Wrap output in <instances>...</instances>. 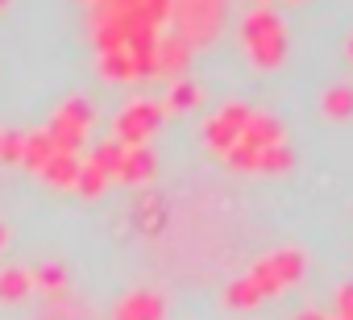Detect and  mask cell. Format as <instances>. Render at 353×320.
Listing matches in <instances>:
<instances>
[{"label":"cell","mask_w":353,"mask_h":320,"mask_svg":"<svg viewBox=\"0 0 353 320\" xmlns=\"http://www.w3.org/2000/svg\"><path fill=\"white\" fill-rule=\"evenodd\" d=\"M241 42H245V50L254 54L258 67H279V63L287 59V34H283V21H279L270 9H258V13L245 17Z\"/></svg>","instance_id":"1"},{"label":"cell","mask_w":353,"mask_h":320,"mask_svg":"<svg viewBox=\"0 0 353 320\" xmlns=\"http://www.w3.org/2000/svg\"><path fill=\"white\" fill-rule=\"evenodd\" d=\"M170 13L183 42H212L225 17V0H170Z\"/></svg>","instance_id":"2"},{"label":"cell","mask_w":353,"mask_h":320,"mask_svg":"<svg viewBox=\"0 0 353 320\" xmlns=\"http://www.w3.org/2000/svg\"><path fill=\"white\" fill-rule=\"evenodd\" d=\"M92 121H96V112H92V104L83 100V96H71L59 112H54V121H50V141H54V150H63V154H75L79 150V141H83V133L92 129Z\"/></svg>","instance_id":"3"},{"label":"cell","mask_w":353,"mask_h":320,"mask_svg":"<svg viewBox=\"0 0 353 320\" xmlns=\"http://www.w3.org/2000/svg\"><path fill=\"white\" fill-rule=\"evenodd\" d=\"M158 121H162V104H154V100H137V104H129V108L117 117L121 146H145V137L154 133Z\"/></svg>","instance_id":"4"},{"label":"cell","mask_w":353,"mask_h":320,"mask_svg":"<svg viewBox=\"0 0 353 320\" xmlns=\"http://www.w3.org/2000/svg\"><path fill=\"white\" fill-rule=\"evenodd\" d=\"M245 121H250V108H245V104H225V112H216V117L208 121V129H204V133H208V146H216V150L237 146Z\"/></svg>","instance_id":"5"},{"label":"cell","mask_w":353,"mask_h":320,"mask_svg":"<svg viewBox=\"0 0 353 320\" xmlns=\"http://www.w3.org/2000/svg\"><path fill=\"white\" fill-rule=\"evenodd\" d=\"M188 54H192V42H183L179 34L158 38L154 42V71L158 75H179L188 67Z\"/></svg>","instance_id":"6"},{"label":"cell","mask_w":353,"mask_h":320,"mask_svg":"<svg viewBox=\"0 0 353 320\" xmlns=\"http://www.w3.org/2000/svg\"><path fill=\"white\" fill-rule=\"evenodd\" d=\"M154 171H158V163H154V154L145 146H125V158H121V167H117L121 183H150Z\"/></svg>","instance_id":"7"},{"label":"cell","mask_w":353,"mask_h":320,"mask_svg":"<svg viewBox=\"0 0 353 320\" xmlns=\"http://www.w3.org/2000/svg\"><path fill=\"white\" fill-rule=\"evenodd\" d=\"M162 312H166V303L154 291H133L117 303L112 320H162Z\"/></svg>","instance_id":"8"},{"label":"cell","mask_w":353,"mask_h":320,"mask_svg":"<svg viewBox=\"0 0 353 320\" xmlns=\"http://www.w3.org/2000/svg\"><path fill=\"white\" fill-rule=\"evenodd\" d=\"M241 141L254 146V150H266V146H279L283 141V125L274 117H262V112H250L245 129H241Z\"/></svg>","instance_id":"9"},{"label":"cell","mask_w":353,"mask_h":320,"mask_svg":"<svg viewBox=\"0 0 353 320\" xmlns=\"http://www.w3.org/2000/svg\"><path fill=\"white\" fill-rule=\"evenodd\" d=\"M79 158L75 154H63V150H54V158H50V163L42 167V175L54 183V188H75V179H79Z\"/></svg>","instance_id":"10"},{"label":"cell","mask_w":353,"mask_h":320,"mask_svg":"<svg viewBox=\"0 0 353 320\" xmlns=\"http://www.w3.org/2000/svg\"><path fill=\"white\" fill-rule=\"evenodd\" d=\"M30 291H34V274H30V270H21V266H5V270H0V299L17 303V299H26Z\"/></svg>","instance_id":"11"},{"label":"cell","mask_w":353,"mask_h":320,"mask_svg":"<svg viewBox=\"0 0 353 320\" xmlns=\"http://www.w3.org/2000/svg\"><path fill=\"white\" fill-rule=\"evenodd\" d=\"M266 262H270V270L279 274V283H283V287H287V283H295V279H303V266H307V258H303L299 250H279V254H270Z\"/></svg>","instance_id":"12"},{"label":"cell","mask_w":353,"mask_h":320,"mask_svg":"<svg viewBox=\"0 0 353 320\" xmlns=\"http://www.w3.org/2000/svg\"><path fill=\"white\" fill-rule=\"evenodd\" d=\"M320 108H324L328 121H349V117H353V88H349V83L328 88L324 100H320Z\"/></svg>","instance_id":"13"},{"label":"cell","mask_w":353,"mask_h":320,"mask_svg":"<svg viewBox=\"0 0 353 320\" xmlns=\"http://www.w3.org/2000/svg\"><path fill=\"white\" fill-rule=\"evenodd\" d=\"M50 158H54V141H50V133H46V129H42V133H30V137H26V154H21V163H26L30 171H42Z\"/></svg>","instance_id":"14"},{"label":"cell","mask_w":353,"mask_h":320,"mask_svg":"<svg viewBox=\"0 0 353 320\" xmlns=\"http://www.w3.org/2000/svg\"><path fill=\"white\" fill-rule=\"evenodd\" d=\"M295 163V154L279 141V146H266V150H258V171H266V175H279V171H287Z\"/></svg>","instance_id":"15"},{"label":"cell","mask_w":353,"mask_h":320,"mask_svg":"<svg viewBox=\"0 0 353 320\" xmlns=\"http://www.w3.org/2000/svg\"><path fill=\"white\" fill-rule=\"evenodd\" d=\"M100 71H104L108 79H137V67H133V59H129L125 50H108V54H100Z\"/></svg>","instance_id":"16"},{"label":"cell","mask_w":353,"mask_h":320,"mask_svg":"<svg viewBox=\"0 0 353 320\" xmlns=\"http://www.w3.org/2000/svg\"><path fill=\"white\" fill-rule=\"evenodd\" d=\"M225 303H229V308H258V303H262V295H258V287H254V283H250V274H245V279L229 283Z\"/></svg>","instance_id":"17"},{"label":"cell","mask_w":353,"mask_h":320,"mask_svg":"<svg viewBox=\"0 0 353 320\" xmlns=\"http://www.w3.org/2000/svg\"><path fill=\"white\" fill-rule=\"evenodd\" d=\"M121 158H125V146L121 141H104V146H96V154H92V163L108 175V179H117V167H121Z\"/></svg>","instance_id":"18"},{"label":"cell","mask_w":353,"mask_h":320,"mask_svg":"<svg viewBox=\"0 0 353 320\" xmlns=\"http://www.w3.org/2000/svg\"><path fill=\"white\" fill-rule=\"evenodd\" d=\"M108 188V175L96 167V163H83L79 167V179H75V192H83V196H100Z\"/></svg>","instance_id":"19"},{"label":"cell","mask_w":353,"mask_h":320,"mask_svg":"<svg viewBox=\"0 0 353 320\" xmlns=\"http://www.w3.org/2000/svg\"><path fill=\"white\" fill-rule=\"evenodd\" d=\"M34 274V287L38 291H63V283H67V270L59 266V262H42L38 270H30Z\"/></svg>","instance_id":"20"},{"label":"cell","mask_w":353,"mask_h":320,"mask_svg":"<svg viewBox=\"0 0 353 320\" xmlns=\"http://www.w3.org/2000/svg\"><path fill=\"white\" fill-rule=\"evenodd\" d=\"M250 283L258 287V295H262V299H266V295H279V291H283V283H279V274L270 270V262H266V258H262V262H258V266L250 270Z\"/></svg>","instance_id":"21"},{"label":"cell","mask_w":353,"mask_h":320,"mask_svg":"<svg viewBox=\"0 0 353 320\" xmlns=\"http://www.w3.org/2000/svg\"><path fill=\"white\" fill-rule=\"evenodd\" d=\"M225 154H229V163H233L237 171H258V150H254V146H245L241 137H237V146H229Z\"/></svg>","instance_id":"22"},{"label":"cell","mask_w":353,"mask_h":320,"mask_svg":"<svg viewBox=\"0 0 353 320\" xmlns=\"http://www.w3.org/2000/svg\"><path fill=\"white\" fill-rule=\"evenodd\" d=\"M21 154H26L21 133H0V163H21Z\"/></svg>","instance_id":"23"},{"label":"cell","mask_w":353,"mask_h":320,"mask_svg":"<svg viewBox=\"0 0 353 320\" xmlns=\"http://www.w3.org/2000/svg\"><path fill=\"white\" fill-rule=\"evenodd\" d=\"M192 104H200V92L192 88V83H174L170 88V96H166V108H192Z\"/></svg>","instance_id":"24"},{"label":"cell","mask_w":353,"mask_h":320,"mask_svg":"<svg viewBox=\"0 0 353 320\" xmlns=\"http://www.w3.org/2000/svg\"><path fill=\"white\" fill-rule=\"evenodd\" d=\"M336 320H353V287L336 291Z\"/></svg>","instance_id":"25"},{"label":"cell","mask_w":353,"mask_h":320,"mask_svg":"<svg viewBox=\"0 0 353 320\" xmlns=\"http://www.w3.org/2000/svg\"><path fill=\"white\" fill-rule=\"evenodd\" d=\"M5 246H9V225L0 221V250H5Z\"/></svg>","instance_id":"26"},{"label":"cell","mask_w":353,"mask_h":320,"mask_svg":"<svg viewBox=\"0 0 353 320\" xmlns=\"http://www.w3.org/2000/svg\"><path fill=\"white\" fill-rule=\"evenodd\" d=\"M295 320H324V316H320V312H299Z\"/></svg>","instance_id":"27"},{"label":"cell","mask_w":353,"mask_h":320,"mask_svg":"<svg viewBox=\"0 0 353 320\" xmlns=\"http://www.w3.org/2000/svg\"><path fill=\"white\" fill-rule=\"evenodd\" d=\"M345 54H349V63H353V38H349V46H345Z\"/></svg>","instance_id":"28"},{"label":"cell","mask_w":353,"mask_h":320,"mask_svg":"<svg viewBox=\"0 0 353 320\" xmlns=\"http://www.w3.org/2000/svg\"><path fill=\"white\" fill-rule=\"evenodd\" d=\"M5 9H9V0H0V13H5Z\"/></svg>","instance_id":"29"}]
</instances>
